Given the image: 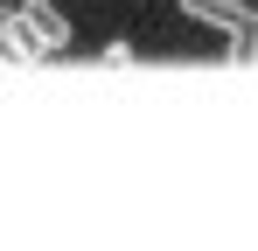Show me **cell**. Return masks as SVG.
<instances>
[{
  "instance_id": "cell-4",
  "label": "cell",
  "mask_w": 258,
  "mask_h": 251,
  "mask_svg": "<svg viewBox=\"0 0 258 251\" xmlns=\"http://www.w3.org/2000/svg\"><path fill=\"white\" fill-rule=\"evenodd\" d=\"M223 56H230V63H258V21L244 28V35H230V42H223Z\"/></svg>"
},
{
  "instance_id": "cell-2",
  "label": "cell",
  "mask_w": 258,
  "mask_h": 251,
  "mask_svg": "<svg viewBox=\"0 0 258 251\" xmlns=\"http://www.w3.org/2000/svg\"><path fill=\"white\" fill-rule=\"evenodd\" d=\"M181 14H188V21H203V28H216L223 42L244 35V28L258 21V7H244V0H181Z\"/></svg>"
},
{
  "instance_id": "cell-5",
  "label": "cell",
  "mask_w": 258,
  "mask_h": 251,
  "mask_svg": "<svg viewBox=\"0 0 258 251\" xmlns=\"http://www.w3.org/2000/svg\"><path fill=\"white\" fill-rule=\"evenodd\" d=\"M0 7H7V0H0Z\"/></svg>"
},
{
  "instance_id": "cell-1",
  "label": "cell",
  "mask_w": 258,
  "mask_h": 251,
  "mask_svg": "<svg viewBox=\"0 0 258 251\" xmlns=\"http://www.w3.org/2000/svg\"><path fill=\"white\" fill-rule=\"evenodd\" d=\"M14 21L35 35L42 56H63V49H70V14H63L56 0H14Z\"/></svg>"
},
{
  "instance_id": "cell-3",
  "label": "cell",
  "mask_w": 258,
  "mask_h": 251,
  "mask_svg": "<svg viewBox=\"0 0 258 251\" xmlns=\"http://www.w3.org/2000/svg\"><path fill=\"white\" fill-rule=\"evenodd\" d=\"M0 63H14V70H35L42 63V49H35V35L14 21V0L0 7Z\"/></svg>"
}]
</instances>
